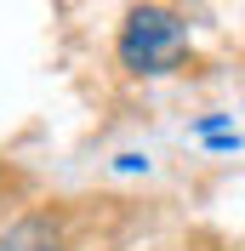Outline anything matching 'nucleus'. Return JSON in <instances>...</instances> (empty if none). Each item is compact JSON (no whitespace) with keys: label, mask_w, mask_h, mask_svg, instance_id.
<instances>
[{"label":"nucleus","mask_w":245,"mask_h":251,"mask_svg":"<svg viewBox=\"0 0 245 251\" xmlns=\"http://www.w3.org/2000/svg\"><path fill=\"white\" fill-rule=\"evenodd\" d=\"M57 246H63V228L46 211H34V217L12 223V228L0 234V251H57Z\"/></svg>","instance_id":"2"},{"label":"nucleus","mask_w":245,"mask_h":251,"mask_svg":"<svg viewBox=\"0 0 245 251\" xmlns=\"http://www.w3.org/2000/svg\"><path fill=\"white\" fill-rule=\"evenodd\" d=\"M188 17L171 12V6H131L120 23V63L131 75H171V69H183L188 57Z\"/></svg>","instance_id":"1"}]
</instances>
